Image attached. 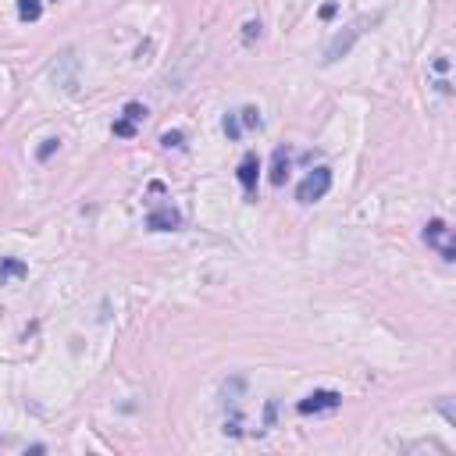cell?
<instances>
[{
	"instance_id": "10",
	"label": "cell",
	"mask_w": 456,
	"mask_h": 456,
	"mask_svg": "<svg viewBox=\"0 0 456 456\" xmlns=\"http://www.w3.org/2000/svg\"><path fill=\"white\" fill-rule=\"evenodd\" d=\"M221 129H225V136H228V139H239V136H242V125H239V114H225V121H221Z\"/></svg>"
},
{
	"instance_id": "8",
	"label": "cell",
	"mask_w": 456,
	"mask_h": 456,
	"mask_svg": "<svg viewBox=\"0 0 456 456\" xmlns=\"http://www.w3.org/2000/svg\"><path fill=\"white\" fill-rule=\"evenodd\" d=\"M285 178H289V154H285V147H278L275 160H271V185H285Z\"/></svg>"
},
{
	"instance_id": "7",
	"label": "cell",
	"mask_w": 456,
	"mask_h": 456,
	"mask_svg": "<svg viewBox=\"0 0 456 456\" xmlns=\"http://www.w3.org/2000/svg\"><path fill=\"white\" fill-rule=\"evenodd\" d=\"M29 275V264L18 260V257H0V285H11L18 278Z\"/></svg>"
},
{
	"instance_id": "11",
	"label": "cell",
	"mask_w": 456,
	"mask_h": 456,
	"mask_svg": "<svg viewBox=\"0 0 456 456\" xmlns=\"http://www.w3.org/2000/svg\"><path fill=\"white\" fill-rule=\"evenodd\" d=\"M239 114H242L239 125H246V129H260V111H257V107H242Z\"/></svg>"
},
{
	"instance_id": "18",
	"label": "cell",
	"mask_w": 456,
	"mask_h": 456,
	"mask_svg": "<svg viewBox=\"0 0 456 456\" xmlns=\"http://www.w3.org/2000/svg\"><path fill=\"white\" fill-rule=\"evenodd\" d=\"M335 11H339L335 4H324V8H321V18H335Z\"/></svg>"
},
{
	"instance_id": "1",
	"label": "cell",
	"mask_w": 456,
	"mask_h": 456,
	"mask_svg": "<svg viewBox=\"0 0 456 456\" xmlns=\"http://www.w3.org/2000/svg\"><path fill=\"white\" fill-rule=\"evenodd\" d=\"M375 22H378V14H371V18L364 14V18H357L353 25H346V29H342V32H339V36H335V39H331V43L324 47V65H335L339 57H346L349 50H353V43H357V39L367 32V25H375Z\"/></svg>"
},
{
	"instance_id": "14",
	"label": "cell",
	"mask_w": 456,
	"mask_h": 456,
	"mask_svg": "<svg viewBox=\"0 0 456 456\" xmlns=\"http://www.w3.org/2000/svg\"><path fill=\"white\" fill-rule=\"evenodd\" d=\"M253 39H260V22H246V25H242V43L250 47Z\"/></svg>"
},
{
	"instance_id": "3",
	"label": "cell",
	"mask_w": 456,
	"mask_h": 456,
	"mask_svg": "<svg viewBox=\"0 0 456 456\" xmlns=\"http://www.w3.org/2000/svg\"><path fill=\"white\" fill-rule=\"evenodd\" d=\"M449 236H453V232H449V225H446L442 218H435V221L424 225V242L435 246V250L442 253V260H456V246H453Z\"/></svg>"
},
{
	"instance_id": "6",
	"label": "cell",
	"mask_w": 456,
	"mask_h": 456,
	"mask_svg": "<svg viewBox=\"0 0 456 456\" xmlns=\"http://www.w3.org/2000/svg\"><path fill=\"white\" fill-rule=\"evenodd\" d=\"M178 225H182V214L175 211V207H154V211L147 214L150 232H175Z\"/></svg>"
},
{
	"instance_id": "2",
	"label": "cell",
	"mask_w": 456,
	"mask_h": 456,
	"mask_svg": "<svg viewBox=\"0 0 456 456\" xmlns=\"http://www.w3.org/2000/svg\"><path fill=\"white\" fill-rule=\"evenodd\" d=\"M328 189H331V168H314L296 185V200L300 203H318V200L328 196Z\"/></svg>"
},
{
	"instance_id": "13",
	"label": "cell",
	"mask_w": 456,
	"mask_h": 456,
	"mask_svg": "<svg viewBox=\"0 0 456 456\" xmlns=\"http://www.w3.org/2000/svg\"><path fill=\"white\" fill-rule=\"evenodd\" d=\"M125 118L132 121V125H139V121L147 118V107H143V103H125Z\"/></svg>"
},
{
	"instance_id": "16",
	"label": "cell",
	"mask_w": 456,
	"mask_h": 456,
	"mask_svg": "<svg viewBox=\"0 0 456 456\" xmlns=\"http://www.w3.org/2000/svg\"><path fill=\"white\" fill-rule=\"evenodd\" d=\"M182 139H185L182 132H164V136H160V143H164V147H175V150H178V147H185Z\"/></svg>"
},
{
	"instance_id": "19",
	"label": "cell",
	"mask_w": 456,
	"mask_h": 456,
	"mask_svg": "<svg viewBox=\"0 0 456 456\" xmlns=\"http://www.w3.org/2000/svg\"><path fill=\"white\" fill-rule=\"evenodd\" d=\"M435 72H449V57H439V61H435Z\"/></svg>"
},
{
	"instance_id": "9",
	"label": "cell",
	"mask_w": 456,
	"mask_h": 456,
	"mask_svg": "<svg viewBox=\"0 0 456 456\" xmlns=\"http://www.w3.org/2000/svg\"><path fill=\"white\" fill-rule=\"evenodd\" d=\"M39 14H43L39 0H18V18H22V22H39Z\"/></svg>"
},
{
	"instance_id": "4",
	"label": "cell",
	"mask_w": 456,
	"mask_h": 456,
	"mask_svg": "<svg viewBox=\"0 0 456 456\" xmlns=\"http://www.w3.org/2000/svg\"><path fill=\"white\" fill-rule=\"evenodd\" d=\"M335 406H342V396L331 388H318V392H310L307 400L296 403L300 413H324V410H335Z\"/></svg>"
},
{
	"instance_id": "17",
	"label": "cell",
	"mask_w": 456,
	"mask_h": 456,
	"mask_svg": "<svg viewBox=\"0 0 456 456\" xmlns=\"http://www.w3.org/2000/svg\"><path fill=\"white\" fill-rule=\"evenodd\" d=\"M275 410H278V406H275V400H267V406H264V424H267V428L275 424Z\"/></svg>"
},
{
	"instance_id": "12",
	"label": "cell",
	"mask_w": 456,
	"mask_h": 456,
	"mask_svg": "<svg viewBox=\"0 0 456 456\" xmlns=\"http://www.w3.org/2000/svg\"><path fill=\"white\" fill-rule=\"evenodd\" d=\"M114 136H121V139H132V136H136V125H132L129 118H118V121H114Z\"/></svg>"
},
{
	"instance_id": "15",
	"label": "cell",
	"mask_w": 456,
	"mask_h": 456,
	"mask_svg": "<svg viewBox=\"0 0 456 456\" xmlns=\"http://www.w3.org/2000/svg\"><path fill=\"white\" fill-rule=\"evenodd\" d=\"M57 147H61V139H43V147L36 150V157H39V160H50Z\"/></svg>"
},
{
	"instance_id": "5",
	"label": "cell",
	"mask_w": 456,
	"mask_h": 456,
	"mask_svg": "<svg viewBox=\"0 0 456 456\" xmlns=\"http://www.w3.org/2000/svg\"><path fill=\"white\" fill-rule=\"evenodd\" d=\"M239 182H242V193H246V200H257V178H260V157L257 154H246L242 160H239Z\"/></svg>"
}]
</instances>
